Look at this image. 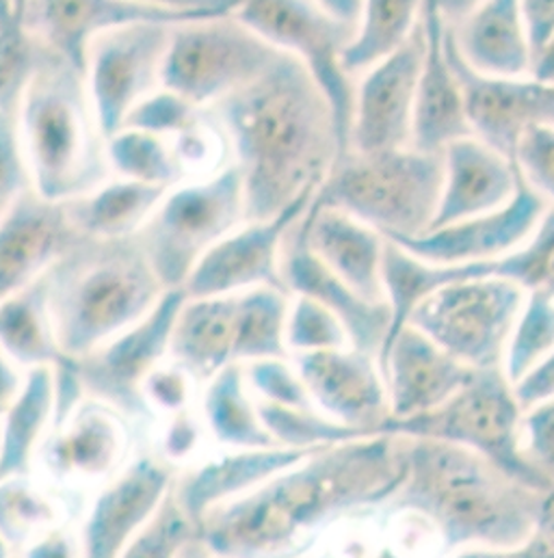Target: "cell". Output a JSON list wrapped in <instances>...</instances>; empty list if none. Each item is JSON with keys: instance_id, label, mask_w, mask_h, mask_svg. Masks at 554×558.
I'll list each match as a JSON object with an SVG mask.
<instances>
[{"instance_id": "6da1fadb", "label": "cell", "mask_w": 554, "mask_h": 558, "mask_svg": "<svg viewBox=\"0 0 554 558\" xmlns=\"http://www.w3.org/2000/svg\"><path fill=\"white\" fill-rule=\"evenodd\" d=\"M208 111L241 171L245 221L272 219L316 195L347 151L332 100L288 52Z\"/></svg>"}, {"instance_id": "7a4b0ae2", "label": "cell", "mask_w": 554, "mask_h": 558, "mask_svg": "<svg viewBox=\"0 0 554 558\" xmlns=\"http://www.w3.org/2000/svg\"><path fill=\"white\" fill-rule=\"evenodd\" d=\"M404 472L401 435L377 433L323 446L213 509L200 529L202 544L219 557L274 555L338 518L386 507Z\"/></svg>"}, {"instance_id": "3957f363", "label": "cell", "mask_w": 554, "mask_h": 558, "mask_svg": "<svg viewBox=\"0 0 554 558\" xmlns=\"http://www.w3.org/2000/svg\"><path fill=\"white\" fill-rule=\"evenodd\" d=\"M401 437L406 472L388 511L426 522L448 553L516 557L529 544L546 492L470 448Z\"/></svg>"}, {"instance_id": "277c9868", "label": "cell", "mask_w": 554, "mask_h": 558, "mask_svg": "<svg viewBox=\"0 0 554 558\" xmlns=\"http://www.w3.org/2000/svg\"><path fill=\"white\" fill-rule=\"evenodd\" d=\"M46 278L55 333L70 357L133 327L167 292L135 236H83Z\"/></svg>"}, {"instance_id": "5b68a950", "label": "cell", "mask_w": 554, "mask_h": 558, "mask_svg": "<svg viewBox=\"0 0 554 558\" xmlns=\"http://www.w3.org/2000/svg\"><path fill=\"white\" fill-rule=\"evenodd\" d=\"M17 129L41 197L70 202L107 184L113 169L85 72L48 48L24 92Z\"/></svg>"}, {"instance_id": "8992f818", "label": "cell", "mask_w": 554, "mask_h": 558, "mask_svg": "<svg viewBox=\"0 0 554 558\" xmlns=\"http://www.w3.org/2000/svg\"><path fill=\"white\" fill-rule=\"evenodd\" d=\"M444 158L414 145L360 154L347 149L314 195L375 228L390 241L424 234L437 213Z\"/></svg>"}, {"instance_id": "52a82bcc", "label": "cell", "mask_w": 554, "mask_h": 558, "mask_svg": "<svg viewBox=\"0 0 554 558\" xmlns=\"http://www.w3.org/2000/svg\"><path fill=\"white\" fill-rule=\"evenodd\" d=\"M288 307V294L269 286L186 296L169 353L184 373L202 381H210L230 364L286 357Z\"/></svg>"}, {"instance_id": "ba28073f", "label": "cell", "mask_w": 554, "mask_h": 558, "mask_svg": "<svg viewBox=\"0 0 554 558\" xmlns=\"http://www.w3.org/2000/svg\"><path fill=\"white\" fill-rule=\"evenodd\" d=\"M522 414L503 368L474 371L470 381L439 408L412 418L386 420L382 433L426 437L470 448L525 483L551 492L522 454Z\"/></svg>"}, {"instance_id": "9c48e42d", "label": "cell", "mask_w": 554, "mask_h": 558, "mask_svg": "<svg viewBox=\"0 0 554 558\" xmlns=\"http://www.w3.org/2000/svg\"><path fill=\"white\" fill-rule=\"evenodd\" d=\"M245 221V195L232 162L206 182L167 193L137 239L154 274L169 288H182L197 263Z\"/></svg>"}, {"instance_id": "30bf717a", "label": "cell", "mask_w": 554, "mask_h": 558, "mask_svg": "<svg viewBox=\"0 0 554 558\" xmlns=\"http://www.w3.org/2000/svg\"><path fill=\"white\" fill-rule=\"evenodd\" d=\"M281 50L234 11L173 24L162 87L197 107H213L256 81Z\"/></svg>"}, {"instance_id": "8fae6325", "label": "cell", "mask_w": 554, "mask_h": 558, "mask_svg": "<svg viewBox=\"0 0 554 558\" xmlns=\"http://www.w3.org/2000/svg\"><path fill=\"white\" fill-rule=\"evenodd\" d=\"M527 292L498 276L457 279L422 299L408 318L435 344L474 371L503 368Z\"/></svg>"}, {"instance_id": "7c38bea8", "label": "cell", "mask_w": 554, "mask_h": 558, "mask_svg": "<svg viewBox=\"0 0 554 558\" xmlns=\"http://www.w3.org/2000/svg\"><path fill=\"white\" fill-rule=\"evenodd\" d=\"M234 13L312 72L332 100L349 149L356 83L342 65V52L356 24L334 15L321 0H241Z\"/></svg>"}, {"instance_id": "4fadbf2b", "label": "cell", "mask_w": 554, "mask_h": 558, "mask_svg": "<svg viewBox=\"0 0 554 558\" xmlns=\"http://www.w3.org/2000/svg\"><path fill=\"white\" fill-rule=\"evenodd\" d=\"M171 31L173 22L145 20L107 31L92 41L85 78L107 140L124 129L141 100L162 87Z\"/></svg>"}, {"instance_id": "5bb4252c", "label": "cell", "mask_w": 554, "mask_h": 558, "mask_svg": "<svg viewBox=\"0 0 554 558\" xmlns=\"http://www.w3.org/2000/svg\"><path fill=\"white\" fill-rule=\"evenodd\" d=\"M184 301L186 292L182 288H169L145 318L76 357L85 395L124 416H145L149 412L145 381L169 351L171 331Z\"/></svg>"}, {"instance_id": "9a60e30c", "label": "cell", "mask_w": 554, "mask_h": 558, "mask_svg": "<svg viewBox=\"0 0 554 558\" xmlns=\"http://www.w3.org/2000/svg\"><path fill=\"white\" fill-rule=\"evenodd\" d=\"M448 59L459 78L472 135L514 158L535 126H554V85L533 76H492L461 57L448 26Z\"/></svg>"}, {"instance_id": "2e32d148", "label": "cell", "mask_w": 554, "mask_h": 558, "mask_svg": "<svg viewBox=\"0 0 554 558\" xmlns=\"http://www.w3.org/2000/svg\"><path fill=\"white\" fill-rule=\"evenodd\" d=\"M424 57L422 17L412 39L360 74L356 85L349 149L360 154L412 145L416 92Z\"/></svg>"}, {"instance_id": "e0dca14e", "label": "cell", "mask_w": 554, "mask_h": 558, "mask_svg": "<svg viewBox=\"0 0 554 558\" xmlns=\"http://www.w3.org/2000/svg\"><path fill=\"white\" fill-rule=\"evenodd\" d=\"M546 210V199L522 180L511 202L496 210L433 228L424 234L399 239L395 243L433 265L455 267L494 263L518 250L535 232Z\"/></svg>"}, {"instance_id": "ac0fdd59", "label": "cell", "mask_w": 554, "mask_h": 558, "mask_svg": "<svg viewBox=\"0 0 554 558\" xmlns=\"http://www.w3.org/2000/svg\"><path fill=\"white\" fill-rule=\"evenodd\" d=\"M297 373L318 412L369 435L390 418V397L380 360L356 347L297 355Z\"/></svg>"}, {"instance_id": "d6986e66", "label": "cell", "mask_w": 554, "mask_h": 558, "mask_svg": "<svg viewBox=\"0 0 554 558\" xmlns=\"http://www.w3.org/2000/svg\"><path fill=\"white\" fill-rule=\"evenodd\" d=\"M314 195H308L276 217L248 221L245 228L221 239L184 281L186 296L226 294L258 286L290 294L281 278V247L288 230L303 217Z\"/></svg>"}, {"instance_id": "ffe728a7", "label": "cell", "mask_w": 554, "mask_h": 558, "mask_svg": "<svg viewBox=\"0 0 554 558\" xmlns=\"http://www.w3.org/2000/svg\"><path fill=\"white\" fill-rule=\"evenodd\" d=\"M81 239L65 202L28 186L0 217V303L46 276Z\"/></svg>"}, {"instance_id": "44dd1931", "label": "cell", "mask_w": 554, "mask_h": 558, "mask_svg": "<svg viewBox=\"0 0 554 558\" xmlns=\"http://www.w3.org/2000/svg\"><path fill=\"white\" fill-rule=\"evenodd\" d=\"M281 278L290 294H305L334 312L345 325L351 347L380 360L393 329L390 303L369 301L332 274L310 250L303 217L294 221L284 239Z\"/></svg>"}, {"instance_id": "7402d4cb", "label": "cell", "mask_w": 554, "mask_h": 558, "mask_svg": "<svg viewBox=\"0 0 554 558\" xmlns=\"http://www.w3.org/2000/svg\"><path fill=\"white\" fill-rule=\"evenodd\" d=\"M195 17L206 15L173 13L135 0H28L20 22L44 48L85 72L92 41L107 31L145 20L178 24Z\"/></svg>"}, {"instance_id": "603a6c76", "label": "cell", "mask_w": 554, "mask_h": 558, "mask_svg": "<svg viewBox=\"0 0 554 558\" xmlns=\"http://www.w3.org/2000/svg\"><path fill=\"white\" fill-rule=\"evenodd\" d=\"M390 397V418L431 412L457 395L474 375L429 336L406 325L380 357Z\"/></svg>"}, {"instance_id": "cb8c5ba5", "label": "cell", "mask_w": 554, "mask_h": 558, "mask_svg": "<svg viewBox=\"0 0 554 558\" xmlns=\"http://www.w3.org/2000/svg\"><path fill=\"white\" fill-rule=\"evenodd\" d=\"M422 28L424 57L416 92L412 145L442 154L450 143L470 137L472 129L459 78L448 59V22L437 0H424Z\"/></svg>"}, {"instance_id": "d4e9b609", "label": "cell", "mask_w": 554, "mask_h": 558, "mask_svg": "<svg viewBox=\"0 0 554 558\" xmlns=\"http://www.w3.org/2000/svg\"><path fill=\"white\" fill-rule=\"evenodd\" d=\"M442 158L444 184L429 230L496 210L520 189L516 160L474 135L450 143Z\"/></svg>"}, {"instance_id": "484cf974", "label": "cell", "mask_w": 554, "mask_h": 558, "mask_svg": "<svg viewBox=\"0 0 554 558\" xmlns=\"http://www.w3.org/2000/svg\"><path fill=\"white\" fill-rule=\"evenodd\" d=\"M171 468L152 457H141L120 474L98 496L87 518L83 531L85 555L92 558L124 555L171 489Z\"/></svg>"}, {"instance_id": "4316f807", "label": "cell", "mask_w": 554, "mask_h": 558, "mask_svg": "<svg viewBox=\"0 0 554 558\" xmlns=\"http://www.w3.org/2000/svg\"><path fill=\"white\" fill-rule=\"evenodd\" d=\"M308 245L314 256L358 294L369 301H386L384 252L386 236L349 213L310 204L303 215Z\"/></svg>"}, {"instance_id": "83f0119b", "label": "cell", "mask_w": 554, "mask_h": 558, "mask_svg": "<svg viewBox=\"0 0 554 558\" xmlns=\"http://www.w3.org/2000/svg\"><path fill=\"white\" fill-rule=\"evenodd\" d=\"M318 448H288V446H265V448H239V452L206 463L204 468L189 472L173 485V492L202 529L206 515L234 498L261 487L279 472L303 461Z\"/></svg>"}, {"instance_id": "f1b7e54d", "label": "cell", "mask_w": 554, "mask_h": 558, "mask_svg": "<svg viewBox=\"0 0 554 558\" xmlns=\"http://www.w3.org/2000/svg\"><path fill=\"white\" fill-rule=\"evenodd\" d=\"M450 28L461 57L477 72L529 76L531 46L522 0H483L463 22Z\"/></svg>"}, {"instance_id": "f546056e", "label": "cell", "mask_w": 554, "mask_h": 558, "mask_svg": "<svg viewBox=\"0 0 554 558\" xmlns=\"http://www.w3.org/2000/svg\"><path fill=\"white\" fill-rule=\"evenodd\" d=\"M165 186L135 180L109 182L100 189L65 202L74 228L92 239H129L149 219L162 197Z\"/></svg>"}, {"instance_id": "4dcf8cb0", "label": "cell", "mask_w": 554, "mask_h": 558, "mask_svg": "<svg viewBox=\"0 0 554 558\" xmlns=\"http://www.w3.org/2000/svg\"><path fill=\"white\" fill-rule=\"evenodd\" d=\"M57 435L46 446V461L57 474L98 476L109 472L124 448L118 420L100 408H76L70 420L55 428Z\"/></svg>"}, {"instance_id": "1f68e13d", "label": "cell", "mask_w": 554, "mask_h": 558, "mask_svg": "<svg viewBox=\"0 0 554 558\" xmlns=\"http://www.w3.org/2000/svg\"><path fill=\"white\" fill-rule=\"evenodd\" d=\"M0 347L28 368L57 366L68 357L55 333L46 276L0 303Z\"/></svg>"}, {"instance_id": "d6a6232c", "label": "cell", "mask_w": 554, "mask_h": 558, "mask_svg": "<svg viewBox=\"0 0 554 558\" xmlns=\"http://www.w3.org/2000/svg\"><path fill=\"white\" fill-rule=\"evenodd\" d=\"M127 126L171 141L184 162L206 160L213 154L215 141L226 140L206 107H197L167 87L141 100L131 111Z\"/></svg>"}, {"instance_id": "836d02e7", "label": "cell", "mask_w": 554, "mask_h": 558, "mask_svg": "<svg viewBox=\"0 0 554 558\" xmlns=\"http://www.w3.org/2000/svg\"><path fill=\"white\" fill-rule=\"evenodd\" d=\"M479 276H492L490 263L481 265H433L395 241L386 239V252H384V290L386 301L393 310V329L386 347L393 342V338L408 325L410 314L416 305L439 290L442 286L457 281V279L479 278ZM384 347V351H386ZM382 351V353H384ZM382 357V355H380Z\"/></svg>"}, {"instance_id": "e575fe53", "label": "cell", "mask_w": 554, "mask_h": 558, "mask_svg": "<svg viewBox=\"0 0 554 558\" xmlns=\"http://www.w3.org/2000/svg\"><path fill=\"white\" fill-rule=\"evenodd\" d=\"M424 0H362L356 33L342 52L356 78L404 48L420 24Z\"/></svg>"}, {"instance_id": "d590c367", "label": "cell", "mask_w": 554, "mask_h": 558, "mask_svg": "<svg viewBox=\"0 0 554 558\" xmlns=\"http://www.w3.org/2000/svg\"><path fill=\"white\" fill-rule=\"evenodd\" d=\"M55 416V373L52 366H35L4 414L0 435V481L28 472L31 454L37 448L48 420Z\"/></svg>"}, {"instance_id": "8d00e7d4", "label": "cell", "mask_w": 554, "mask_h": 558, "mask_svg": "<svg viewBox=\"0 0 554 558\" xmlns=\"http://www.w3.org/2000/svg\"><path fill=\"white\" fill-rule=\"evenodd\" d=\"M204 414L213 435L228 446H276V439L258 416V408L248 397L243 364H230L208 381Z\"/></svg>"}, {"instance_id": "74e56055", "label": "cell", "mask_w": 554, "mask_h": 558, "mask_svg": "<svg viewBox=\"0 0 554 558\" xmlns=\"http://www.w3.org/2000/svg\"><path fill=\"white\" fill-rule=\"evenodd\" d=\"M107 154L111 169L127 180L171 189L184 178L186 162L171 141L141 129L118 131L107 140Z\"/></svg>"}, {"instance_id": "f35d334b", "label": "cell", "mask_w": 554, "mask_h": 558, "mask_svg": "<svg viewBox=\"0 0 554 558\" xmlns=\"http://www.w3.org/2000/svg\"><path fill=\"white\" fill-rule=\"evenodd\" d=\"M554 351V296L529 292L511 329L503 371L511 384L520 381Z\"/></svg>"}, {"instance_id": "ab89813d", "label": "cell", "mask_w": 554, "mask_h": 558, "mask_svg": "<svg viewBox=\"0 0 554 558\" xmlns=\"http://www.w3.org/2000/svg\"><path fill=\"white\" fill-rule=\"evenodd\" d=\"M258 416L279 446L288 448H323L358 437H369V433L345 426L325 416L316 408H284L269 401H261Z\"/></svg>"}, {"instance_id": "60d3db41", "label": "cell", "mask_w": 554, "mask_h": 558, "mask_svg": "<svg viewBox=\"0 0 554 558\" xmlns=\"http://www.w3.org/2000/svg\"><path fill=\"white\" fill-rule=\"evenodd\" d=\"M490 274L516 281L527 294L554 296V206H549L535 232L518 250L490 263Z\"/></svg>"}, {"instance_id": "b9f144b4", "label": "cell", "mask_w": 554, "mask_h": 558, "mask_svg": "<svg viewBox=\"0 0 554 558\" xmlns=\"http://www.w3.org/2000/svg\"><path fill=\"white\" fill-rule=\"evenodd\" d=\"M193 544H202L200 526L184 511L171 485L154 515L147 520V524L138 531L137 537L127 548L124 557H178L184 555Z\"/></svg>"}, {"instance_id": "7bdbcfd3", "label": "cell", "mask_w": 554, "mask_h": 558, "mask_svg": "<svg viewBox=\"0 0 554 558\" xmlns=\"http://www.w3.org/2000/svg\"><path fill=\"white\" fill-rule=\"evenodd\" d=\"M44 57L46 48L20 20L0 26V113L17 116L24 92Z\"/></svg>"}, {"instance_id": "ee69618b", "label": "cell", "mask_w": 554, "mask_h": 558, "mask_svg": "<svg viewBox=\"0 0 554 558\" xmlns=\"http://www.w3.org/2000/svg\"><path fill=\"white\" fill-rule=\"evenodd\" d=\"M286 318V347L297 353L351 347L345 325L318 301L294 294Z\"/></svg>"}, {"instance_id": "f6af8a7d", "label": "cell", "mask_w": 554, "mask_h": 558, "mask_svg": "<svg viewBox=\"0 0 554 558\" xmlns=\"http://www.w3.org/2000/svg\"><path fill=\"white\" fill-rule=\"evenodd\" d=\"M55 520L52 505L31 485L11 476L0 481V535L11 548Z\"/></svg>"}, {"instance_id": "bcb514c9", "label": "cell", "mask_w": 554, "mask_h": 558, "mask_svg": "<svg viewBox=\"0 0 554 558\" xmlns=\"http://www.w3.org/2000/svg\"><path fill=\"white\" fill-rule=\"evenodd\" d=\"M514 160L522 180L554 206V126L531 129L518 143Z\"/></svg>"}, {"instance_id": "7dc6e473", "label": "cell", "mask_w": 554, "mask_h": 558, "mask_svg": "<svg viewBox=\"0 0 554 558\" xmlns=\"http://www.w3.org/2000/svg\"><path fill=\"white\" fill-rule=\"evenodd\" d=\"M284 360L286 357L250 362V386L261 395L263 401L284 408H314L303 379L299 377V373L290 371Z\"/></svg>"}, {"instance_id": "c3c4849f", "label": "cell", "mask_w": 554, "mask_h": 558, "mask_svg": "<svg viewBox=\"0 0 554 558\" xmlns=\"http://www.w3.org/2000/svg\"><path fill=\"white\" fill-rule=\"evenodd\" d=\"M522 454L549 489H554V399L525 410Z\"/></svg>"}, {"instance_id": "681fc988", "label": "cell", "mask_w": 554, "mask_h": 558, "mask_svg": "<svg viewBox=\"0 0 554 558\" xmlns=\"http://www.w3.org/2000/svg\"><path fill=\"white\" fill-rule=\"evenodd\" d=\"M28 186L33 184L20 140L17 116L0 113V217Z\"/></svg>"}, {"instance_id": "f907efd6", "label": "cell", "mask_w": 554, "mask_h": 558, "mask_svg": "<svg viewBox=\"0 0 554 558\" xmlns=\"http://www.w3.org/2000/svg\"><path fill=\"white\" fill-rule=\"evenodd\" d=\"M189 388L182 371H152L145 381V399L156 403L162 410L178 412L184 408Z\"/></svg>"}, {"instance_id": "816d5d0a", "label": "cell", "mask_w": 554, "mask_h": 558, "mask_svg": "<svg viewBox=\"0 0 554 558\" xmlns=\"http://www.w3.org/2000/svg\"><path fill=\"white\" fill-rule=\"evenodd\" d=\"M514 392L522 410L554 399V351L514 384Z\"/></svg>"}, {"instance_id": "f5cc1de1", "label": "cell", "mask_w": 554, "mask_h": 558, "mask_svg": "<svg viewBox=\"0 0 554 558\" xmlns=\"http://www.w3.org/2000/svg\"><path fill=\"white\" fill-rule=\"evenodd\" d=\"M522 17L533 59L554 35V0H522Z\"/></svg>"}, {"instance_id": "db71d44e", "label": "cell", "mask_w": 554, "mask_h": 558, "mask_svg": "<svg viewBox=\"0 0 554 558\" xmlns=\"http://www.w3.org/2000/svg\"><path fill=\"white\" fill-rule=\"evenodd\" d=\"M516 557L554 558V489L546 492L535 533Z\"/></svg>"}, {"instance_id": "11a10c76", "label": "cell", "mask_w": 554, "mask_h": 558, "mask_svg": "<svg viewBox=\"0 0 554 558\" xmlns=\"http://www.w3.org/2000/svg\"><path fill=\"white\" fill-rule=\"evenodd\" d=\"M173 414L176 416L169 422L167 437H165V452L171 459H184L200 439V426L184 410H178Z\"/></svg>"}, {"instance_id": "9f6ffc18", "label": "cell", "mask_w": 554, "mask_h": 558, "mask_svg": "<svg viewBox=\"0 0 554 558\" xmlns=\"http://www.w3.org/2000/svg\"><path fill=\"white\" fill-rule=\"evenodd\" d=\"M147 7L184 13V15H217L237 11L241 0H135Z\"/></svg>"}, {"instance_id": "6f0895ef", "label": "cell", "mask_w": 554, "mask_h": 558, "mask_svg": "<svg viewBox=\"0 0 554 558\" xmlns=\"http://www.w3.org/2000/svg\"><path fill=\"white\" fill-rule=\"evenodd\" d=\"M22 388L24 386H22L20 375L15 373L13 364H11V357L0 347V418H4V414L9 412L13 401L20 397Z\"/></svg>"}, {"instance_id": "680465c9", "label": "cell", "mask_w": 554, "mask_h": 558, "mask_svg": "<svg viewBox=\"0 0 554 558\" xmlns=\"http://www.w3.org/2000/svg\"><path fill=\"white\" fill-rule=\"evenodd\" d=\"M529 76L554 85V35L533 54Z\"/></svg>"}, {"instance_id": "91938a15", "label": "cell", "mask_w": 554, "mask_h": 558, "mask_svg": "<svg viewBox=\"0 0 554 558\" xmlns=\"http://www.w3.org/2000/svg\"><path fill=\"white\" fill-rule=\"evenodd\" d=\"M72 548L63 533H48L35 548L28 550V557H70Z\"/></svg>"}, {"instance_id": "94428289", "label": "cell", "mask_w": 554, "mask_h": 558, "mask_svg": "<svg viewBox=\"0 0 554 558\" xmlns=\"http://www.w3.org/2000/svg\"><path fill=\"white\" fill-rule=\"evenodd\" d=\"M439 2V11L446 17V22L450 26H457L459 22H463L483 0H437Z\"/></svg>"}, {"instance_id": "6125c7cd", "label": "cell", "mask_w": 554, "mask_h": 558, "mask_svg": "<svg viewBox=\"0 0 554 558\" xmlns=\"http://www.w3.org/2000/svg\"><path fill=\"white\" fill-rule=\"evenodd\" d=\"M334 15L347 20V22H353L358 24V17H360V7H362V0H321Z\"/></svg>"}, {"instance_id": "be15d7a7", "label": "cell", "mask_w": 554, "mask_h": 558, "mask_svg": "<svg viewBox=\"0 0 554 558\" xmlns=\"http://www.w3.org/2000/svg\"><path fill=\"white\" fill-rule=\"evenodd\" d=\"M17 20L13 11V0H0V26Z\"/></svg>"}, {"instance_id": "e7e4bbea", "label": "cell", "mask_w": 554, "mask_h": 558, "mask_svg": "<svg viewBox=\"0 0 554 558\" xmlns=\"http://www.w3.org/2000/svg\"><path fill=\"white\" fill-rule=\"evenodd\" d=\"M26 2H28V0H13V11H15V17H17V20L22 17Z\"/></svg>"}, {"instance_id": "03108f58", "label": "cell", "mask_w": 554, "mask_h": 558, "mask_svg": "<svg viewBox=\"0 0 554 558\" xmlns=\"http://www.w3.org/2000/svg\"><path fill=\"white\" fill-rule=\"evenodd\" d=\"M9 550H11V546L7 544V539L0 535V557H7L9 555Z\"/></svg>"}]
</instances>
